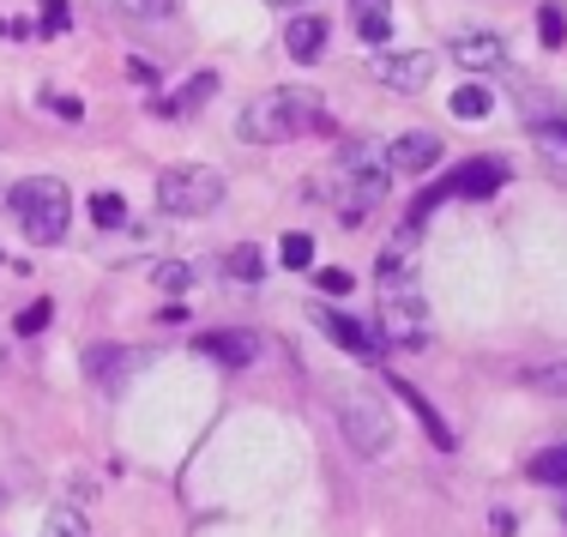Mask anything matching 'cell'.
I'll list each match as a JSON object with an SVG mask.
<instances>
[{"mask_svg": "<svg viewBox=\"0 0 567 537\" xmlns=\"http://www.w3.org/2000/svg\"><path fill=\"white\" fill-rule=\"evenodd\" d=\"M532 152H537V164L567 187V121H537V127H532Z\"/></svg>", "mask_w": 567, "mask_h": 537, "instance_id": "7c38bea8", "label": "cell"}, {"mask_svg": "<svg viewBox=\"0 0 567 537\" xmlns=\"http://www.w3.org/2000/svg\"><path fill=\"white\" fill-rule=\"evenodd\" d=\"M127 79H133V85H145V91H157V66H152V61H140V55L127 61Z\"/></svg>", "mask_w": 567, "mask_h": 537, "instance_id": "f1b7e54d", "label": "cell"}, {"mask_svg": "<svg viewBox=\"0 0 567 537\" xmlns=\"http://www.w3.org/2000/svg\"><path fill=\"white\" fill-rule=\"evenodd\" d=\"M66 31V0H43V37H61Z\"/></svg>", "mask_w": 567, "mask_h": 537, "instance_id": "83f0119b", "label": "cell"}, {"mask_svg": "<svg viewBox=\"0 0 567 537\" xmlns=\"http://www.w3.org/2000/svg\"><path fill=\"white\" fill-rule=\"evenodd\" d=\"M525 477H532V483H567V441H561V447L532 453V459H525Z\"/></svg>", "mask_w": 567, "mask_h": 537, "instance_id": "e0dca14e", "label": "cell"}, {"mask_svg": "<svg viewBox=\"0 0 567 537\" xmlns=\"http://www.w3.org/2000/svg\"><path fill=\"white\" fill-rule=\"evenodd\" d=\"M0 362H7V351H0Z\"/></svg>", "mask_w": 567, "mask_h": 537, "instance_id": "e575fe53", "label": "cell"}, {"mask_svg": "<svg viewBox=\"0 0 567 537\" xmlns=\"http://www.w3.org/2000/svg\"><path fill=\"white\" fill-rule=\"evenodd\" d=\"M224 272L236 278V285H260V254L241 241V248H229V260H224Z\"/></svg>", "mask_w": 567, "mask_h": 537, "instance_id": "ffe728a7", "label": "cell"}, {"mask_svg": "<svg viewBox=\"0 0 567 537\" xmlns=\"http://www.w3.org/2000/svg\"><path fill=\"white\" fill-rule=\"evenodd\" d=\"M284 49H290L296 61H320V55H327V24L308 19V12H302V19H290V24H284Z\"/></svg>", "mask_w": 567, "mask_h": 537, "instance_id": "9a60e30c", "label": "cell"}, {"mask_svg": "<svg viewBox=\"0 0 567 537\" xmlns=\"http://www.w3.org/2000/svg\"><path fill=\"white\" fill-rule=\"evenodd\" d=\"M0 502H7V483H0Z\"/></svg>", "mask_w": 567, "mask_h": 537, "instance_id": "836d02e7", "label": "cell"}, {"mask_svg": "<svg viewBox=\"0 0 567 537\" xmlns=\"http://www.w3.org/2000/svg\"><path fill=\"white\" fill-rule=\"evenodd\" d=\"M386 386H393V393L404 399V405H411V411H416V423H423V428H429V441H435V447H441V453H453V428H447V423H441V411H435V405H429V399H423V393H416V386H411V381H399V374H393V381H386Z\"/></svg>", "mask_w": 567, "mask_h": 537, "instance_id": "4fadbf2b", "label": "cell"}, {"mask_svg": "<svg viewBox=\"0 0 567 537\" xmlns=\"http://www.w3.org/2000/svg\"><path fill=\"white\" fill-rule=\"evenodd\" d=\"M525 386L544 393V399H567V362H544V369H532V374H525Z\"/></svg>", "mask_w": 567, "mask_h": 537, "instance_id": "d6986e66", "label": "cell"}, {"mask_svg": "<svg viewBox=\"0 0 567 537\" xmlns=\"http://www.w3.org/2000/svg\"><path fill=\"white\" fill-rule=\"evenodd\" d=\"M91 224H103V230H121V224H127V206H121V194H97V199H91Z\"/></svg>", "mask_w": 567, "mask_h": 537, "instance_id": "44dd1931", "label": "cell"}, {"mask_svg": "<svg viewBox=\"0 0 567 537\" xmlns=\"http://www.w3.org/2000/svg\"><path fill=\"white\" fill-rule=\"evenodd\" d=\"M441 164V133L416 127V133H399L393 145H386V169L393 176H423V169Z\"/></svg>", "mask_w": 567, "mask_h": 537, "instance_id": "52a82bcc", "label": "cell"}, {"mask_svg": "<svg viewBox=\"0 0 567 537\" xmlns=\"http://www.w3.org/2000/svg\"><path fill=\"white\" fill-rule=\"evenodd\" d=\"M315 285H320V290H332V297H344V290H350V272H339V266H327V272H320Z\"/></svg>", "mask_w": 567, "mask_h": 537, "instance_id": "4dcf8cb0", "label": "cell"}, {"mask_svg": "<svg viewBox=\"0 0 567 537\" xmlns=\"http://www.w3.org/2000/svg\"><path fill=\"white\" fill-rule=\"evenodd\" d=\"M453 61L465 66V73H489V66H502L507 61V43L495 31H465L453 43Z\"/></svg>", "mask_w": 567, "mask_h": 537, "instance_id": "30bf717a", "label": "cell"}, {"mask_svg": "<svg viewBox=\"0 0 567 537\" xmlns=\"http://www.w3.org/2000/svg\"><path fill=\"white\" fill-rule=\"evenodd\" d=\"M502 182H507L502 157H471V164H458L453 176H447V194H458V199H489V194H502Z\"/></svg>", "mask_w": 567, "mask_h": 537, "instance_id": "9c48e42d", "label": "cell"}, {"mask_svg": "<svg viewBox=\"0 0 567 537\" xmlns=\"http://www.w3.org/2000/svg\"><path fill=\"white\" fill-rule=\"evenodd\" d=\"M350 12H357V24H381V19H393V12H386V0H350Z\"/></svg>", "mask_w": 567, "mask_h": 537, "instance_id": "4316f807", "label": "cell"}, {"mask_svg": "<svg viewBox=\"0 0 567 537\" xmlns=\"http://www.w3.org/2000/svg\"><path fill=\"white\" fill-rule=\"evenodd\" d=\"M157 285H164V290H187V285H194V272H187L182 260H169V266H157Z\"/></svg>", "mask_w": 567, "mask_h": 537, "instance_id": "d4e9b609", "label": "cell"}, {"mask_svg": "<svg viewBox=\"0 0 567 537\" xmlns=\"http://www.w3.org/2000/svg\"><path fill=\"white\" fill-rule=\"evenodd\" d=\"M140 369V357L133 351H115V344H91L85 351V374H97L103 386H121V374Z\"/></svg>", "mask_w": 567, "mask_h": 537, "instance_id": "2e32d148", "label": "cell"}, {"mask_svg": "<svg viewBox=\"0 0 567 537\" xmlns=\"http://www.w3.org/2000/svg\"><path fill=\"white\" fill-rule=\"evenodd\" d=\"M381 344H404V351H423L429 344V302L411 290H381Z\"/></svg>", "mask_w": 567, "mask_h": 537, "instance_id": "5b68a950", "label": "cell"}, {"mask_svg": "<svg viewBox=\"0 0 567 537\" xmlns=\"http://www.w3.org/2000/svg\"><path fill=\"white\" fill-rule=\"evenodd\" d=\"M315 327L327 332L332 344H344L350 357H362V362H374V357H381V332H369L362 320H350V314H332V308H315Z\"/></svg>", "mask_w": 567, "mask_h": 537, "instance_id": "ba28073f", "label": "cell"}, {"mask_svg": "<svg viewBox=\"0 0 567 537\" xmlns=\"http://www.w3.org/2000/svg\"><path fill=\"white\" fill-rule=\"evenodd\" d=\"M157 206L169 218H206V211L224 206V176L206 164H175L157 176Z\"/></svg>", "mask_w": 567, "mask_h": 537, "instance_id": "3957f363", "label": "cell"}, {"mask_svg": "<svg viewBox=\"0 0 567 537\" xmlns=\"http://www.w3.org/2000/svg\"><path fill=\"white\" fill-rule=\"evenodd\" d=\"M537 31H544V43H549V49H561V43H567V19H561V7H544V12H537Z\"/></svg>", "mask_w": 567, "mask_h": 537, "instance_id": "603a6c76", "label": "cell"}, {"mask_svg": "<svg viewBox=\"0 0 567 537\" xmlns=\"http://www.w3.org/2000/svg\"><path fill=\"white\" fill-rule=\"evenodd\" d=\"M121 12H169V0H115Z\"/></svg>", "mask_w": 567, "mask_h": 537, "instance_id": "1f68e13d", "label": "cell"}, {"mask_svg": "<svg viewBox=\"0 0 567 537\" xmlns=\"http://www.w3.org/2000/svg\"><path fill=\"white\" fill-rule=\"evenodd\" d=\"M278 260L290 266V272H308V266H315V241H308V236H284Z\"/></svg>", "mask_w": 567, "mask_h": 537, "instance_id": "7402d4cb", "label": "cell"}, {"mask_svg": "<svg viewBox=\"0 0 567 537\" xmlns=\"http://www.w3.org/2000/svg\"><path fill=\"white\" fill-rule=\"evenodd\" d=\"M12 211H19V230L43 248H55L66 236V218H73V199H66V182L55 176H31L12 187Z\"/></svg>", "mask_w": 567, "mask_h": 537, "instance_id": "7a4b0ae2", "label": "cell"}, {"mask_svg": "<svg viewBox=\"0 0 567 537\" xmlns=\"http://www.w3.org/2000/svg\"><path fill=\"white\" fill-rule=\"evenodd\" d=\"M489 103H495L489 85H458L453 91V115L458 121H483V115H489Z\"/></svg>", "mask_w": 567, "mask_h": 537, "instance_id": "ac0fdd59", "label": "cell"}, {"mask_svg": "<svg viewBox=\"0 0 567 537\" xmlns=\"http://www.w3.org/2000/svg\"><path fill=\"white\" fill-rule=\"evenodd\" d=\"M199 351L236 374V369H248V362L260 357V339H254V332H206V339H199Z\"/></svg>", "mask_w": 567, "mask_h": 537, "instance_id": "8fae6325", "label": "cell"}, {"mask_svg": "<svg viewBox=\"0 0 567 537\" xmlns=\"http://www.w3.org/2000/svg\"><path fill=\"white\" fill-rule=\"evenodd\" d=\"M43 537H85V519H79V514H55L43 526Z\"/></svg>", "mask_w": 567, "mask_h": 537, "instance_id": "484cf974", "label": "cell"}, {"mask_svg": "<svg viewBox=\"0 0 567 537\" xmlns=\"http://www.w3.org/2000/svg\"><path fill=\"white\" fill-rule=\"evenodd\" d=\"M212 97H218V73H194L175 97H157V110H164L169 121H182V115H194L199 103H212Z\"/></svg>", "mask_w": 567, "mask_h": 537, "instance_id": "5bb4252c", "label": "cell"}, {"mask_svg": "<svg viewBox=\"0 0 567 537\" xmlns=\"http://www.w3.org/2000/svg\"><path fill=\"white\" fill-rule=\"evenodd\" d=\"M374 79L399 97H416L435 85V55L429 49H374Z\"/></svg>", "mask_w": 567, "mask_h": 537, "instance_id": "8992f818", "label": "cell"}, {"mask_svg": "<svg viewBox=\"0 0 567 537\" xmlns=\"http://www.w3.org/2000/svg\"><path fill=\"white\" fill-rule=\"evenodd\" d=\"M49 314H55V308H49V297H43V302H31V308L19 314V332H24V339H37V332L49 327Z\"/></svg>", "mask_w": 567, "mask_h": 537, "instance_id": "cb8c5ba5", "label": "cell"}, {"mask_svg": "<svg viewBox=\"0 0 567 537\" xmlns=\"http://www.w3.org/2000/svg\"><path fill=\"white\" fill-rule=\"evenodd\" d=\"M308 133H327V110H320L315 91H260V97L241 110V140L248 145H278V140H308Z\"/></svg>", "mask_w": 567, "mask_h": 537, "instance_id": "6da1fadb", "label": "cell"}, {"mask_svg": "<svg viewBox=\"0 0 567 537\" xmlns=\"http://www.w3.org/2000/svg\"><path fill=\"white\" fill-rule=\"evenodd\" d=\"M43 103H49L55 115H66V121H79V115H85V110H79V97H61V91H43Z\"/></svg>", "mask_w": 567, "mask_h": 537, "instance_id": "f546056e", "label": "cell"}, {"mask_svg": "<svg viewBox=\"0 0 567 537\" xmlns=\"http://www.w3.org/2000/svg\"><path fill=\"white\" fill-rule=\"evenodd\" d=\"M339 428L362 459H381V453L393 447V411H386L374 393H344L339 399Z\"/></svg>", "mask_w": 567, "mask_h": 537, "instance_id": "277c9868", "label": "cell"}, {"mask_svg": "<svg viewBox=\"0 0 567 537\" xmlns=\"http://www.w3.org/2000/svg\"><path fill=\"white\" fill-rule=\"evenodd\" d=\"M266 7H308V0H266Z\"/></svg>", "mask_w": 567, "mask_h": 537, "instance_id": "d6a6232c", "label": "cell"}]
</instances>
